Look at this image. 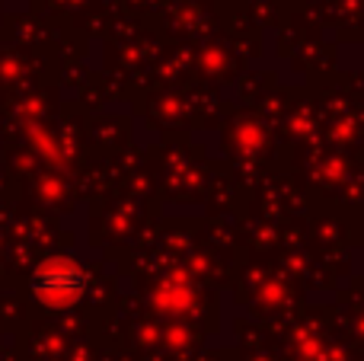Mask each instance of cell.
<instances>
[{"mask_svg":"<svg viewBox=\"0 0 364 361\" xmlns=\"http://www.w3.org/2000/svg\"><path fill=\"white\" fill-rule=\"evenodd\" d=\"M90 285V275L80 262L68 259V256H51L32 272V294L42 301L45 307H74L83 298Z\"/></svg>","mask_w":364,"mask_h":361,"instance_id":"cell-1","label":"cell"},{"mask_svg":"<svg viewBox=\"0 0 364 361\" xmlns=\"http://www.w3.org/2000/svg\"><path fill=\"white\" fill-rule=\"evenodd\" d=\"M157 304H160V307H166L170 313L186 311V307L192 304V291H188V288L182 285V281L166 279L164 285H160V291H157Z\"/></svg>","mask_w":364,"mask_h":361,"instance_id":"cell-2","label":"cell"}]
</instances>
